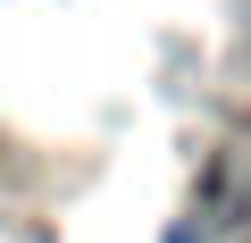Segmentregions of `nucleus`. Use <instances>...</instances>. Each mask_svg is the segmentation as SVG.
Wrapping results in <instances>:
<instances>
[]
</instances>
